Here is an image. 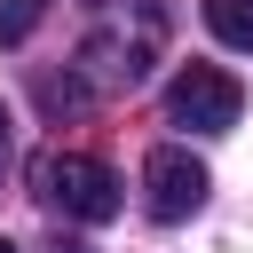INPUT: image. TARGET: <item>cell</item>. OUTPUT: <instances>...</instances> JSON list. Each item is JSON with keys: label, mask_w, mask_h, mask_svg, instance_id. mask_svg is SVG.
Masks as SVG:
<instances>
[{"label": "cell", "mask_w": 253, "mask_h": 253, "mask_svg": "<svg viewBox=\"0 0 253 253\" xmlns=\"http://www.w3.org/2000/svg\"><path fill=\"white\" fill-rule=\"evenodd\" d=\"M95 8H119V0H95Z\"/></svg>", "instance_id": "9"}, {"label": "cell", "mask_w": 253, "mask_h": 253, "mask_svg": "<svg viewBox=\"0 0 253 253\" xmlns=\"http://www.w3.org/2000/svg\"><path fill=\"white\" fill-rule=\"evenodd\" d=\"M0 174H8V111H0Z\"/></svg>", "instance_id": "7"}, {"label": "cell", "mask_w": 253, "mask_h": 253, "mask_svg": "<svg viewBox=\"0 0 253 253\" xmlns=\"http://www.w3.org/2000/svg\"><path fill=\"white\" fill-rule=\"evenodd\" d=\"M206 190H213V182H206V166H198L182 142H158V150L142 158V198H150L158 221H190V213L206 206Z\"/></svg>", "instance_id": "3"}, {"label": "cell", "mask_w": 253, "mask_h": 253, "mask_svg": "<svg viewBox=\"0 0 253 253\" xmlns=\"http://www.w3.org/2000/svg\"><path fill=\"white\" fill-rule=\"evenodd\" d=\"M79 63H87L95 87H134V79L150 71V47H142V40H87Z\"/></svg>", "instance_id": "4"}, {"label": "cell", "mask_w": 253, "mask_h": 253, "mask_svg": "<svg viewBox=\"0 0 253 253\" xmlns=\"http://www.w3.org/2000/svg\"><path fill=\"white\" fill-rule=\"evenodd\" d=\"M206 24H213V40L253 55V0H206Z\"/></svg>", "instance_id": "5"}, {"label": "cell", "mask_w": 253, "mask_h": 253, "mask_svg": "<svg viewBox=\"0 0 253 253\" xmlns=\"http://www.w3.org/2000/svg\"><path fill=\"white\" fill-rule=\"evenodd\" d=\"M237 111H245V87H237L221 63H190V71H174V87H166V119L190 126V134H229Z\"/></svg>", "instance_id": "2"}, {"label": "cell", "mask_w": 253, "mask_h": 253, "mask_svg": "<svg viewBox=\"0 0 253 253\" xmlns=\"http://www.w3.org/2000/svg\"><path fill=\"white\" fill-rule=\"evenodd\" d=\"M40 16H47V0H0V47L32 40V32H40Z\"/></svg>", "instance_id": "6"}, {"label": "cell", "mask_w": 253, "mask_h": 253, "mask_svg": "<svg viewBox=\"0 0 253 253\" xmlns=\"http://www.w3.org/2000/svg\"><path fill=\"white\" fill-rule=\"evenodd\" d=\"M0 253H16V245H8V237H0Z\"/></svg>", "instance_id": "10"}, {"label": "cell", "mask_w": 253, "mask_h": 253, "mask_svg": "<svg viewBox=\"0 0 253 253\" xmlns=\"http://www.w3.org/2000/svg\"><path fill=\"white\" fill-rule=\"evenodd\" d=\"M32 190H40L63 221H111V213H119V174H111L103 158H87V150H47V158L32 166Z\"/></svg>", "instance_id": "1"}, {"label": "cell", "mask_w": 253, "mask_h": 253, "mask_svg": "<svg viewBox=\"0 0 253 253\" xmlns=\"http://www.w3.org/2000/svg\"><path fill=\"white\" fill-rule=\"evenodd\" d=\"M55 253H87V245H55Z\"/></svg>", "instance_id": "8"}]
</instances>
